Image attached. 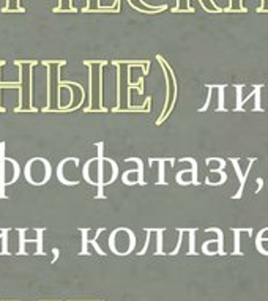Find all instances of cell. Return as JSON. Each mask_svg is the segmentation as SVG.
I'll use <instances>...</instances> for the list:
<instances>
[{
  "label": "cell",
  "instance_id": "6da1fadb",
  "mask_svg": "<svg viewBox=\"0 0 268 301\" xmlns=\"http://www.w3.org/2000/svg\"><path fill=\"white\" fill-rule=\"evenodd\" d=\"M24 177L33 186H43L52 177V166L46 158H41V156L32 158L26 164Z\"/></svg>",
  "mask_w": 268,
  "mask_h": 301
},
{
  "label": "cell",
  "instance_id": "7a4b0ae2",
  "mask_svg": "<svg viewBox=\"0 0 268 301\" xmlns=\"http://www.w3.org/2000/svg\"><path fill=\"white\" fill-rule=\"evenodd\" d=\"M96 148H98V156L89 159L84 164V167H82V177H84V180L89 185L98 188L96 199H101V197H105V186H102V180H101V161H102V158H105V155H102L105 144L98 142L96 144Z\"/></svg>",
  "mask_w": 268,
  "mask_h": 301
},
{
  "label": "cell",
  "instance_id": "3957f363",
  "mask_svg": "<svg viewBox=\"0 0 268 301\" xmlns=\"http://www.w3.org/2000/svg\"><path fill=\"white\" fill-rule=\"evenodd\" d=\"M156 60L159 62V65L164 71V79H166V103H164V109L161 112V117L156 120V125H161L164 120H166L172 109H174V103H172V93L171 90H174L175 93H178V85H177V81H175V76H174V71L171 68V65L168 63V68H166V60H164L161 55H156Z\"/></svg>",
  "mask_w": 268,
  "mask_h": 301
},
{
  "label": "cell",
  "instance_id": "277c9868",
  "mask_svg": "<svg viewBox=\"0 0 268 301\" xmlns=\"http://www.w3.org/2000/svg\"><path fill=\"white\" fill-rule=\"evenodd\" d=\"M109 246L114 254L117 255H127L130 254L136 246V236L133 230L127 227H118L115 229L109 236Z\"/></svg>",
  "mask_w": 268,
  "mask_h": 301
},
{
  "label": "cell",
  "instance_id": "5b68a950",
  "mask_svg": "<svg viewBox=\"0 0 268 301\" xmlns=\"http://www.w3.org/2000/svg\"><path fill=\"white\" fill-rule=\"evenodd\" d=\"M80 161L76 156H70L61 159L57 166V178L61 185L65 186H77L80 182L77 178L76 169L79 167Z\"/></svg>",
  "mask_w": 268,
  "mask_h": 301
},
{
  "label": "cell",
  "instance_id": "8992f818",
  "mask_svg": "<svg viewBox=\"0 0 268 301\" xmlns=\"http://www.w3.org/2000/svg\"><path fill=\"white\" fill-rule=\"evenodd\" d=\"M20 74V89H19V107H16L14 112L24 109L26 104L32 103V70L35 67H17Z\"/></svg>",
  "mask_w": 268,
  "mask_h": 301
},
{
  "label": "cell",
  "instance_id": "52a82bcc",
  "mask_svg": "<svg viewBox=\"0 0 268 301\" xmlns=\"http://www.w3.org/2000/svg\"><path fill=\"white\" fill-rule=\"evenodd\" d=\"M127 163H136L137 169H130L121 175V182L127 186L134 185H146V178H143V163L140 158H127Z\"/></svg>",
  "mask_w": 268,
  "mask_h": 301
},
{
  "label": "cell",
  "instance_id": "ba28073f",
  "mask_svg": "<svg viewBox=\"0 0 268 301\" xmlns=\"http://www.w3.org/2000/svg\"><path fill=\"white\" fill-rule=\"evenodd\" d=\"M20 175V166L13 158H4L2 159V177H4V186L14 185Z\"/></svg>",
  "mask_w": 268,
  "mask_h": 301
},
{
  "label": "cell",
  "instance_id": "9c48e42d",
  "mask_svg": "<svg viewBox=\"0 0 268 301\" xmlns=\"http://www.w3.org/2000/svg\"><path fill=\"white\" fill-rule=\"evenodd\" d=\"M118 177V166L114 159L111 158H102L101 161V180H102V186H108L111 183H114Z\"/></svg>",
  "mask_w": 268,
  "mask_h": 301
},
{
  "label": "cell",
  "instance_id": "30bf717a",
  "mask_svg": "<svg viewBox=\"0 0 268 301\" xmlns=\"http://www.w3.org/2000/svg\"><path fill=\"white\" fill-rule=\"evenodd\" d=\"M112 65H118V67H139L142 68V76H147L149 70H150V60H112Z\"/></svg>",
  "mask_w": 268,
  "mask_h": 301
},
{
  "label": "cell",
  "instance_id": "8fae6325",
  "mask_svg": "<svg viewBox=\"0 0 268 301\" xmlns=\"http://www.w3.org/2000/svg\"><path fill=\"white\" fill-rule=\"evenodd\" d=\"M231 163L234 164V169H235V172H237V175H238V178H240V189H238V192H237V194L234 196L235 199H240L241 197V194H243V189H244V182H246V177H248V174H250V172H248V174H246V175H243L241 174V169H240V164H238V159H231Z\"/></svg>",
  "mask_w": 268,
  "mask_h": 301
},
{
  "label": "cell",
  "instance_id": "7c38bea8",
  "mask_svg": "<svg viewBox=\"0 0 268 301\" xmlns=\"http://www.w3.org/2000/svg\"><path fill=\"white\" fill-rule=\"evenodd\" d=\"M205 232H216L218 233V254H221V255H224L225 252H224V235H222V230L221 229H218V227H210V229H207Z\"/></svg>",
  "mask_w": 268,
  "mask_h": 301
},
{
  "label": "cell",
  "instance_id": "4fadbf2b",
  "mask_svg": "<svg viewBox=\"0 0 268 301\" xmlns=\"http://www.w3.org/2000/svg\"><path fill=\"white\" fill-rule=\"evenodd\" d=\"M180 163H191V169H193V185H199L197 180V163L194 158H181Z\"/></svg>",
  "mask_w": 268,
  "mask_h": 301
},
{
  "label": "cell",
  "instance_id": "5bb4252c",
  "mask_svg": "<svg viewBox=\"0 0 268 301\" xmlns=\"http://www.w3.org/2000/svg\"><path fill=\"white\" fill-rule=\"evenodd\" d=\"M232 232H234V235H235V249H234V254H243V252H240V238H238V235L241 233V232H248V233H251L253 232V229H232Z\"/></svg>",
  "mask_w": 268,
  "mask_h": 301
},
{
  "label": "cell",
  "instance_id": "9a60e30c",
  "mask_svg": "<svg viewBox=\"0 0 268 301\" xmlns=\"http://www.w3.org/2000/svg\"><path fill=\"white\" fill-rule=\"evenodd\" d=\"M67 60H41L39 62V65H43V67H65L67 65Z\"/></svg>",
  "mask_w": 268,
  "mask_h": 301
},
{
  "label": "cell",
  "instance_id": "2e32d148",
  "mask_svg": "<svg viewBox=\"0 0 268 301\" xmlns=\"http://www.w3.org/2000/svg\"><path fill=\"white\" fill-rule=\"evenodd\" d=\"M82 63H84L86 67H106V65H109L108 60H84Z\"/></svg>",
  "mask_w": 268,
  "mask_h": 301
},
{
  "label": "cell",
  "instance_id": "e0dca14e",
  "mask_svg": "<svg viewBox=\"0 0 268 301\" xmlns=\"http://www.w3.org/2000/svg\"><path fill=\"white\" fill-rule=\"evenodd\" d=\"M16 67H36L39 65L38 60H14Z\"/></svg>",
  "mask_w": 268,
  "mask_h": 301
},
{
  "label": "cell",
  "instance_id": "ac0fdd59",
  "mask_svg": "<svg viewBox=\"0 0 268 301\" xmlns=\"http://www.w3.org/2000/svg\"><path fill=\"white\" fill-rule=\"evenodd\" d=\"M188 232H190V252L188 254H196L194 252V235H196V232H197V229H188Z\"/></svg>",
  "mask_w": 268,
  "mask_h": 301
},
{
  "label": "cell",
  "instance_id": "d6986e66",
  "mask_svg": "<svg viewBox=\"0 0 268 301\" xmlns=\"http://www.w3.org/2000/svg\"><path fill=\"white\" fill-rule=\"evenodd\" d=\"M260 89H262V85H260V87H259V85H256V87H254V95L257 96V101H256V106H254L253 111H260Z\"/></svg>",
  "mask_w": 268,
  "mask_h": 301
},
{
  "label": "cell",
  "instance_id": "ffe728a7",
  "mask_svg": "<svg viewBox=\"0 0 268 301\" xmlns=\"http://www.w3.org/2000/svg\"><path fill=\"white\" fill-rule=\"evenodd\" d=\"M235 89H237V98H238V103H237L235 111H243V109H241V89H243V87H241V85H237Z\"/></svg>",
  "mask_w": 268,
  "mask_h": 301
},
{
  "label": "cell",
  "instance_id": "44dd1931",
  "mask_svg": "<svg viewBox=\"0 0 268 301\" xmlns=\"http://www.w3.org/2000/svg\"><path fill=\"white\" fill-rule=\"evenodd\" d=\"M2 159L4 158H0V188H5L4 186V177H2Z\"/></svg>",
  "mask_w": 268,
  "mask_h": 301
},
{
  "label": "cell",
  "instance_id": "7402d4cb",
  "mask_svg": "<svg viewBox=\"0 0 268 301\" xmlns=\"http://www.w3.org/2000/svg\"><path fill=\"white\" fill-rule=\"evenodd\" d=\"M5 65H7V60L2 58V60H0V67H5Z\"/></svg>",
  "mask_w": 268,
  "mask_h": 301
},
{
  "label": "cell",
  "instance_id": "603a6c76",
  "mask_svg": "<svg viewBox=\"0 0 268 301\" xmlns=\"http://www.w3.org/2000/svg\"><path fill=\"white\" fill-rule=\"evenodd\" d=\"M14 2H16V4H19V0H14Z\"/></svg>",
  "mask_w": 268,
  "mask_h": 301
},
{
  "label": "cell",
  "instance_id": "cb8c5ba5",
  "mask_svg": "<svg viewBox=\"0 0 268 301\" xmlns=\"http://www.w3.org/2000/svg\"><path fill=\"white\" fill-rule=\"evenodd\" d=\"M178 4H180V0H177V5H178Z\"/></svg>",
  "mask_w": 268,
  "mask_h": 301
}]
</instances>
